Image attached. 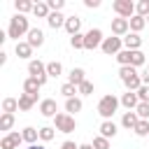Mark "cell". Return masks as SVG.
I'll return each mask as SVG.
<instances>
[{
    "label": "cell",
    "instance_id": "obj_1",
    "mask_svg": "<svg viewBox=\"0 0 149 149\" xmlns=\"http://www.w3.org/2000/svg\"><path fill=\"white\" fill-rule=\"evenodd\" d=\"M28 33H30L28 19H26L23 14H14V16L9 19V26H7V35H9L12 40H16V42H19V37H23V35H28Z\"/></svg>",
    "mask_w": 149,
    "mask_h": 149
},
{
    "label": "cell",
    "instance_id": "obj_2",
    "mask_svg": "<svg viewBox=\"0 0 149 149\" xmlns=\"http://www.w3.org/2000/svg\"><path fill=\"white\" fill-rule=\"evenodd\" d=\"M119 79L123 81V86H126L128 91H140V86H142V77H140L137 70L130 68V65L119 68Z\"/></svg>",
    "mask_w": 149,
    "mask_h": 149
},
{
    "label": "cell",
    "instance_id": "obj_3",
    "mask_svg": "<svg viewBox=\"0 0 149 149\" xmlns=\"http://www.w3.org/2000/svg\"><path fill=\"white\" fill-rule=\"evenodd\" d=\"M119 105H121V100H119L116 95L107 93V95H102V98H100V102H98V114H100L105 121H109V119L114 116V112L119 109Z\"/></svg>",
    "mask_w": 149,
    "mask_h": 149
},
{
    "label": "cell",
    "instance_id": "obj_4",
    "mask_svg": "<svg viewBox=\"0 0 149 149\" xmlns=\"http://www.w3.org/2000/svg\"><path fill=\"white\" fill-rule=\"evenodd\" d=\"M54 128H56L58 133H72V130L77 128V121H74L72 114H68V112H58V114L54 116Z\"/></svg>",
    "mask_w": 149,
    "mask_h": 149
},
{
    "label": "cell",
    "instance_id": "obj_5",
    "mask_svg": "<svg viewBox=\"0 0 149 149\" xmlns=\"http://www.w3.org/2000/svg\"><path fill=\"white\" fill-rule=\"evenodd\" d=\"M28 74H30L33 79H37V81H40V86H44V84H47V79H49L47 65H44L42 61H28Z\"/></svg>",
    "mask_w": 149,
    "mask_h": 149
},
{
    "label": "cell",
    "instance_id": "obj_6",
    "mask_svg": "<svg viewBox=\"0 0 149 149\" xmlns=\"http://www.w3.org/2000/svg\"><path fill=\"white\" fill-rule=\"evenodd\" d=\"M112 9H114L116 16H121V19H133V16H135V2H133V0H114V2H112Z\"/></svg>",
    "mask_w": 149,
    "mask_h": 149
},
{
    "label": "cell",
    "instance_id": "obj_7",
    "mask_svg": "<svg viewBox=\"0 0 149 149\" xmlns=\"http://www.w3.org/2000/svg\"><path fill=\"white\" fill-rule=\"evenodd\" d=\"M123 47V37H116V35H112V37H105L102 40V54H107V56H116L119 51H123L121 49Z\"/></svg>",
    "mask_w": 149,
    "mask_h": 149
},
{
    "label": "cell",
    "instance_id": "obj_8",
    "mask_svg": "<svg viewBox=\"0 0 149 149\" xmlns=\"http://www.w3.org/2000/svg\"><path fill=\"white\" fill-rule=\"evenodd\" d=\"M102 30L100 28H91L88 33H86V37H84V49H88V51H93V49H98V47H102Z\"/></svg>",
    "mask_w": 149,
    "mask_h": 149
},
{
    "label": "cell",
    "instance_id": "obj_9",
    "mask_svg": "<svg viewBox=\"0 0 149 149\" xmlns=\"http://www.w3.org/2000/svg\"><path fill=\"white\" fill-rule=\"evenodd\" d=\"M23 142V135L16 130H9L2 140H0V149H19V144Z\"/></svg>",
    "mask_w": 149,
    "mask_h": 149
},
{
    "label": "cell",
    "instance_id": "obj_10",
    "mask_svg": "<svg viewBox=\"0 0 149 149\" xmlns=\"http://www.w3.org/2000/svg\"><path fill=\"white\" fill-rule=\"evenodd\" d=\"M128 33H130V23H128V19H121V16L112 19V35H116V37H126Z\"/></svg>",
    "mask_w": 149,
    "mask_h": 149
},
{
    "label": "cell",
    "instance_id": "obj_11",
    "mask_svg": "<svg viewBox=\"0 0 149 149\" xmlns=\"http://www.w3.org/2000/svg\"><path fill=\"white\" fill-rule=\"evenodd\" d=\"M40 114L54 119V116L58 114V105H56V100H54V98H44V100H40Z\"/></svg>",
    "mask_w": 149,
    "mask_h": 149
},
{
    "label": "cell",
    "instance_id": "obj_12",
    "mask_svg": "<svg viewBox=\"0 0 149 149\" xmlns=\"http://www.w3.org/2000/svg\"><path fill=\"white\" fill-rule=\"evenodd\" d=\"M119 100H121V105H123L128 112H135V109H137V105H140V98H137V93H135V91H126Z\"/></svg>",
    "mask_w": 149,
    "mask_h": 149
},
{
    "label": "cell",
    "instance_id": "obj_13",
    "mask_svg": "<svg viewBox=\"0 0 149 149\" xmlns=\"http://www.w3.org/2000/svg\"><path fill=\"white\" fill-rule=\"evenodd\" d=\"M33 49H40L42 44H44V33L40 30V28H30V33H28V40H26Z\"/></svg>",
    "mask_w": 149,
    "mask_h": 149
},
{
    "label": "cell",
    "instance_id": "obj_14",
    "mask_svg": "<svg viewBox=\"0 0 149 149\" xmlns=\"http://www.w3.org/2000/svg\"><path fill=\"white\" fill-rule=\"evenodd\" d=\"M84 81H86V72H84L81 68H72V70H70V74H68V84H72V86H77V88H79Z\"/></svg>",
    "mask_w": 149,
    "mask_h": 149
},
{
    "label": "cell",
    "instance_id": "obj_15",
    "mask_svg": "<svg viewBox=\"0 0 149 149\" xmlns=\"http://www.w3.org/2000/svg\"><path fill=\"white\" fill-rule=\"evenodd\" d=\"M123 47L130 49V51H140V47H142V37H140L137 33H128V35L123 37Z\"/></svg>",
    "mask_w": 149,
    "mask_h": 149
},
{
    "label": "cell",
    "instance_id": "obj_16",
    "mask_svg": "<svg viewBox=\"0 0 149 149\" xmlns=\"http://www.w3.org/2000/svg\"><path fill=\"white\" fill-rule=\"evenodd\" d=\"M65 21H68V16H63L61 12H51V14H49V19H47L49 28H54V30H58V28H65Z\"/></svg>",
    "mask_w": 149,
    "mask_h": 149
},
{
    "label": "cell",
    "instance_id": "obj_17",
    "mask_svg": "<svg viewBox=\"0 0 149 149\" xmlns=\"http://www.w3.org/2000/svg\"><path fill=\"white\" fill-rule=\"evenodd\" d=\"M140 123V116L135 114V112H123V116H121V126L123 128H128V130H135V126Z\"/></svg>",
    "mask_w": 149,
    "mask_h": 149
},
{
    "label": "cell",
    "instance_id": "obj_18",
    "mask_svg": "<svg viewBox=\"0 0 149 149\" xmlns=\"http://www.w3.org/2000/svg\"><path fill=\"white\" fill-rule=\"evenodd\" d=\"M35 102H37V95H28V93H21L19 95V109L21 112H28Z\"/></svg>",
    "mask_w": 149,
    "mask_h": 149
},
{
    "label": "cell",
    "instance_id": "obj_19",
    "mask_svg": "<svg viewBox=\"0 0 149 149\" xmlns=\"http://www.w3.org/2000/svg\"><path fill=\"white\" fill-rule=\"evenodd\" d=\"M79 28H81V19H79V16H68V21H65V30L70 33V37L77 35Z\"/></svg>",
    "mask_w": 149,
    "mask_h": 149
},
{
    "label": "cell",
    "instance_id": "obj_20",
    "mask_svg": "<svg viewBox=\"0 0 149 149\" xmlns=\"http://www.w3.org/2000/svg\"><path fill=\"white\" fill-rule=\"evenodd\" d=\"M14 54H16L19 58H30V56H33V47H30L28 42H16Z\"/></svg>",
    "mask_w": 149,
    "mask_h": 149
},
{
    "label": "cell",
    "instance_id": "obj_21",
    "mask_svg": "<svg viewBox=\"0 0 149 149\" xmlns=\"http://www.w3.org/2000/svg\"><path fill=\"white\" fill-rule=\"evenodd\" d=\"M81 107H84V102H81V98H70V100H65V112L68 114H77V112H81Z\"/></svg>",
    "mask_w": 149,
    "mask_h": 149
},
{
    "label": "cell",
    "instance_id": "obj_22",
    "mask_svg": "<svg viewBox=\"0 0 149 149\" xmlns=\"http://www.w3.org/2000/svg\"><path fill=\"white\" fill-rule=\"evenodd\" d=\"M100 135L107 137V140L114 137V135H116V123H114L112 119H109V121H102V123H100Z\"/></svg>",
    "mask_w": 149,
    "mask_h": 149
},
{
    "label": "cell",
    "instance_id": "obj_23",
    "mask_svg": "<svg viewBox=\"0 0 149 149\" xmlns=\"http://www.w3.org/2000/svg\"><path fill=\"white\" fill-rule=\"evenodd\" d=\"M42 86H40V81L37 79H33V77H28L26 81H23V93H28V95H37V91H40Z\"/></svg>",
    "mask_w": 149,
    "mask_h": 149
},
{
    "label": "cell",
    "instance_id": "obj_24",
    "mask_svg": "<svg viewBox=\"0 0 149 149\" xmlns=\"http://www.w3.org/2000/svg\"><path fill=\"white\" fill-rule=\"evenodd\" d=\"M23 142H28V144H37V140H40V130H35L33 126H28V128H23Z\"/></svg>",
    "mask_w": 149,
    "mask_h": 149
},
{
    "label": "cell",
    "instance_id": "obj_25",
    "mask_svg": "<svg viewBox=\"0 0 149 149\" xmlns=\"http://www.w3.org/2000/svg\"><path fill=\"white\" fill-rule=\"evenodd\" d=\"M128 23H130V33H137V35H140V30H142V28L147 26V19H144V16H137V14H135L133 19H128Z\"/></svg>",
    "mask_w": 149,
    "mask_h": 149
},
{
    "label": "cell",
    "instance_id": "obj_26",
    "mask_svg": "<svg viewBox=\"0 0 149 149\" xmlns=\"http://www.w3.org/2000/svg\"><path fill=\"white\" fill-rule=\"evenodd\" d=\"M33 14H35L37 19H49L51 9H49V5H47V2H35V9H33Z\"/></svg>",
    "mask_w": 149,
    "mask_h": 149
},
{
    "label": "cell",
    "instance_id": "obj_27",
    "mask_svg": "<svg viewBox=\"0 0 149 149\" xmlns=\"http://www.w3.org/2000/svg\"><path fill=\"white\" fill-rule=\"evenodd\" d=\"M14 7H16V14H26V12L35 9V2H30V0H16Z\"/></svg>",
    "mask_w": 149,
    "mask_h": 149
},
{
    "label": "cell",
    "instance_id": "obj_28",
    "mask_svg": "<svg viewBox=\"0 0 149 149\" xmlns=\"http://www.w3.org/2000/svg\"><path fill=\"white\" fill-rule=\"evenodd\" d=\"M16 109H19V100H16V98H5V100H2V112L14 114Z\"/></svg>",
    "mask_w": 149,
    "mask_h": 149
},
{
    "label": "cell",
    "instance_id": "obj_29",
    "mask_svg": "<svg viewBox=\"0 0 149 149\" xmlns=\"http://www.w3.org/2000/svg\"><path fill=\"white\" fill-rule=\"evenodd\" d=\"M147 61H144V54L142 51H130V68H142Z\"/></svg>",
    "mask_w": 149,
    "mask_h": 149
},
{
    "label": "cell",
    "instance_id": "obj_30",
    "mask_svg": "<svg viewBox=\"0 0 149 149\" xmlns=\"http://www.w3.org/2000/svg\"><path fill=\"white\" fill-rule=\"evenodd\" d=\"M54 135H56V128H51V126H42L40 128V140L42 142H51Z\"/></svg>",
    "mask_w": 149,
    "mask_h": 149
},
{
    "label": "cell",
    "instance_id": "obj_31",
    "mask_svg": "<svg viewBox=\"0 0 149 149\" xmlns=\"http://www.w3.org/2000/svg\"><path fill=\"white\" fill-rule=\"evenodd\" d=\"M47 72H49V77H61L63 65H61L58 61H51V63H47Z\"/></svg>",
    "mask_w": 149,
    "mask_h": 149
},
{
    "label": "cell",
    "instance_id": "obj_32",
    "mask_svg": "<svg viewBox=\"0 0 149 149\" xmlns=\"http://www.w3.org/2000/svg\"><path fill=\"white\" fill-rule=\"evenodd\" d=\"M12 126H14V114L2 112V116H0V130H9Z\"/></svg>",
    "mask_w": 149,
    "mask_h": 149
},
{
    "label": "cell",
    "instance_id": "obj_33",
    "mask_svg": "<svg viewBox=\"0 0 149 149\" xmlns=\"http://www.w3.org/2000/svg\"><path fill=\"white\" fill-rule=\"evenodd\" d=\"M135 135H140V137H149V121L140 119V123L135 126Z\"/></svg>",
    "mask_w": 149,
    "mask_h": 149
},
{
    "label": "cell",
    "instance_id": "obj_34",
    "mask_svg": "<svg viewBox=\"0 0 149 149\" xmlns=\"http://www.w3.org/2000/svg\"><path fill=\"white\" fill-rule=\"evenodd\" d=\"M135 14L147 19V16H149V0H140V2L135 5Z\"/></svg>",
    "mask_w": 149,
    "mask_h": 149
},
{
    "label": "cell",
    "instance_id": "obj_35",
    "mask_svg": "<svg viewBox=\"0 0 149 149\" xmlns=\"http://www.w3.org/2000/svg\"><path fill=\"white\" fill-rule=\"evenodd\" d=\"M61 93L65 95V100H70V98H77L74 93H79V91H77V86H72V84H63V86H61Z\"/></svg>",
    "mask_w": 149,
    "mask_h": 149
},
{
    "label": "cell",
    "instance_id": "obj_36",
    "mask_svg": "<svg viewBox=\"0 0 149 149\" xmlns=\"http://www.w3.org/2000/svg\"><path fill=\"white\" fill-rule=\"evenodd\" d=\"M84 37H86V35H81V33L72 35V37H70V47H72V49H84Z\"/></svg>",
    "mask_w": 149,
    "mask_h": 149
},
{
    "label": "cell",
    "instance_id": "obj_37",
    "mask_svg": "<svg viewBox=\"0 0 149 149\" xmlns=\"http://www.w3.org/2000/svg\"><path fill=\"white\" fill-rule=\"evenodd\" d=\"M116 61H119V65H121V68H123V65H130V49L119 51V54H116Z\"/></svg>",
    "mask_w": 149,
    "mask_h": 149
},
{
    "label": "cell",
    "instance_id": "obj_38",
    "mask_svg": "<svg viewBox=\"0 0 149 149\" xmlns=\"http://www.w3.org/2000/svg\"><path fill=\"white\" fill-rule=\"evenodd\" d=\"M135 114H137L140 119L149 121V102H140V105H137V109H135Z\"/></svg>",
    "mask_w": 149,
    "mask_h": 149
},
{
    "label": "cell",
    "instance_id": "obj_39",
    "mask_svg": "<svg viewBox=\"0 0 149 149\" xmlns=\"http://www.w3.org/2000/svg\"><path fill=\"white\" fill-rule=\"evenodd\" d=\"M93 149H109V140H107V137H102V135L93 137Z\"/></svg>",
    "mask_w": 149,
    "mask_h": 149
},
{
    "label": "cell",
    "instance_id": "obj_40",
    "mask_svg": "<svg viewBox=\"0 0 149 149\" xmlns=\"http://www.w3.org/2000/svg\"><path fill=\"white\" fill-rule=\"evenodd\" d=\"M135 93H137L140 102H149V86H147V84H142V86H140V91H135Z\"/></svg>",
    "mask_w": 149,
    "mask_h": 149
},
{
    "label": "cell",
    "instance_id": "obj_41",
    "mask_svg": "<svg viewBox=\"0 0 149 149\" xmlns=\"http://www.w3.org/2000/svg\"><path fill=\"white\" fill-rule=\"evenodd\" d=\"M47 5H49L51 12H61L65 7V0H47Z\"/></svg>",
    "mask_w": 149,
    "mask_h": 149
},
{
    "label": "cell",
    "instance_id": "obj_42",
    "mask_svg": "<svg viewBox=\"0 0 149 149\" xmlns=\"http://www.w3.org/2000/svg\"><path fill=\"white\" fill-rule=\"evenodd\" d=\"M77 91H79L81 95H91V93H93V84H91V81L86 79V81H84V84H81V86H79Z\"/></svg>",
    "mask_w": 149,
    "mask_h": 149
},
{
    "label": "cell",
    "instance_id": "obj_43",
    "mask_svg": "<svg viewBox=\"0 0 149 149\" xmlns=\"http://www.w3.org/2000/svg\"><path fill=\"white\" fill-rule=\"evenodd\" d=\"M140 77H142V84H147V86H149V65H144V70H142V74H140Z\"/></svg>",
    "mask_w": 149,
    "mask_h": 149
},
{
    "label": "cell",
    "instance_id": "obj_44",
    "mask_svg": "<svg viewBox=\"0 0 149 149\" xmlns=\"http://www.w3.org/2000/svg\"><path fill=\"white\" fill-rule=\"evenodd\" d=\"M84 5L88 9H95V7H100V0H84Z\"/></svg>",
    "mask_w": 149,
    "mask_h": 149
},
{
    "label": "cell",
    "instance_id": "obj_45",
    "mask_svg": "<svg viewBox=\"0 0 149 149\" xmlns=\"http://www.w3.org/2000/svg\"><path fill=\"white\" fill-rule=\"evenodd\" d=\"M61 149H79V144H74L72 140H68V142H63V144H61Z\"/></svg>",
    "mask_w": 149,
    "mask_h": 149
},
{
    "label": "cell",
    "instance_id": "obj_46",
    "mask_svg": "<svg viewBox=\"0 0 149 149\" xmlns=\"http://www.w3.org/2000/svg\"><path fill=\"white\" fill-rule=\"evenodd\" d=\"M5 63H7V54H5V51H0V65H5Z\"/></svg>",
    "mask_w": 149,
    "mask_h": 149
},
{
    "label": "cell",
    "instance_id": "obj_47",
    "mask_svg": "<svg viewBox=\"0 0 149 149\" xmlns=\"http://www.w3.org/2000/svg\"><path fill=\"white\" fill-rule=\"evenodd\" d=\"M26 149H44V144H28Z\"/></svg>",
    "mask_w": 149,
    "mask_h": 149
},
{
    "label": "cell",
    "instance_id": "obj_48",
    "mask_svg": "<svg viewBox=\"0 0 149 149\" xmlns=\"http://www.w3.org/2000/svg\"><path fill=\"white\" fill-rule=\"evenodd\" d=\"M79 149H93V144H79Z\"/></svg>",
    "mask_w": 149,
    "mask_h": 149
},
{
    "label": "cell",
    "instance_id": "obj_49",
    "mask_svg": "<svg viewBox=\"0 0 149 149\" xmlns=\"http://www.w3.org/2000/svg\"><path fill=\"white\" fill-rule=\"evenodd\" d=\"M147 26H149V16H147Z\"/></svg>",
    "mask_w": 149,
    "mask_h": 149
}]
</instances>
